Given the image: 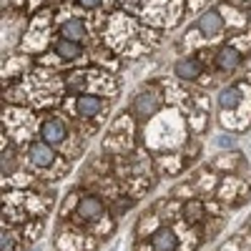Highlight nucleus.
Instances as JSON below:
<instances>
[{
    "label": "nucleus",
    "instance_id": "1",
    "mask_svg": "<svg viewBox=\"0 0 251 251\" xmlns=\"http://www.w3.org/2000/svg\"><path fill=\"white\" fill-rule=\"evenodd\" d=\"M158 106H161V100H158L156 93L141 91V93L136 96V100H133V113L141 116V118H151V116L158 111Z\"/></svg>",
    "mask_w": 251,
    "mask_h": 251
},
{
    "label": "nucleus",
    "instance_id": "16",
    "mask_svg": "<svg viewBox=\"0 0 251 251\" xmlns=\"http://www.w3.org/2000/svg\"><path fill=\"white\" fill-rule=\"evenodd\" d=\"M10 3H15V5H23V0H10Z\"/></svg>",
    "mask_w": 251,
    "mask_h": 251
},
{
    "label": "nucleus",
    "instance_id": "3",
    "mask_svg": "<svg viewBox=\"0 0 251 251\" xmlns=\"http://www.w3.org/2000/svg\"><path fill=\"white\" fill-rule=\"evenodd\" d=\"M199 30L206 33L208 38H214L224 30V18L219 10H203L201 18H199Z\"/></svg>",
    "mask_w": 251,
    "mask_h": 251
},
{
    "label": "nucleus",
    "instance_id": "2",
    "mask_svg": "<svg viewBox=\"0 0 251 251\" xmlns=\"http://www.w3.org/2000/svg\"><path fill=\"white\" fill-rule=\"evenodd\" d=\"M75 111L80 118H96L103 111V100L98 96H91V93H80L75 98Z\"/></svg>",
    "mask_w": 251,
    "mask_h": 251
},
{
    "label": "nucleus",
    "instance_id": "4",
    "mask_svg": "<svg viewBox=\"0 0 251 251\" xmlns=\"http://www.w3.org/2000/svg\"><path fill=\"white\" fill-rule=\"evenodd\" d=\"M40 138H43L46 143L55 146L60 143L63 138H66V126H63L60 118H48L43 126H40Z\"/></svg>",
    "mask_w": 251,
    "mask_h": 251
},
{
    "label": "nucleus",
    "instance_id": "10",
    "mask_svg": "<svg viewBox=\"0 0 251 251\" xmlns=\"http://www.w3.org/2000/svg\"><path fill=\"white\" fill-rule=\"evenodd\" d=\"M174 73H176L178 78H183V80H194V78L201 75V63H199L196 58L178 60V63H176V68H174Z\"/></svg>",
    "mask_w": 251,
    "mask_h": 251
},
{
    "label": "nucleus",
    "instance_id": "5",
    "mask_svg": "<svg viewBox=\"0 0 251 251\" xmlns=\"http://www.w3.org/2000/svg\"><path fill=\"white\" fill-rule=\"evenodd\" d=\"M30 161L38 166V169H48V166L55 161V153L50 149V143H46V141L33 143L30 146Z\"/></svg>",
    "mask_w": 251,
    "mask_h": 251
},
{
    "label": "nucleus",
    "instance_id": "17",
    "mask_svg": "<svg viewBox=\"0 0 251 251\" xmlns=\"http://www.w3.org/2000/svg\"><path fill=\"white\" fill-rule=\"evenodd\" d=\"M35 3H38V0H33V5H35Z\"/></svg>",
    "mask_w": 251,
    "mask_h": 251
},
{
    "label": "nucleus",
    "instance_id": "11",
    "mask_svg": "<svg viewBox=\"0 0 251 251\" xmlns=\"http://www.w3.org/2000/svg\"><path fill=\"white\" fill-rule=\"evenodd\" d=\"M55 55H60L63 60H75V58L83 55V48H80V43H75V40L60 38L55 43Z\"/></svg>",
    "mask_w": 251,
    "mask_h": 251
},
{
    "label": "nucleus",
    "instance_id": "8",
    "mask_svg": "<svg viewBox=\"0 0 251 251\" xmlns=\"http://www.w3.org/2000/svg\"><path fill=\"white\" fill-rule=\"evenodd\" d=\"M75 214H78L80 219H88V221H93V219L103 216V203H100L96 196H83V199L78 201Z\"/></svg>",
    "mask_w": 251,
    "mask_h": 251
},
{
    "label": "nucleus",
    "instance_id": "14",
    "mask_svg": "<svg viewBox=\"0 0 251 251\" xmlns=\"http://www.w3.org/2000/svg\"><path fill=\"white\" fill-rule=\"evenodd\" d=\"M78 5L86 8V10H96V8L103 5V0H78Z\"/></svg>",
    "mask_w": 251,
    "mask_h": 251
},
{
    "label": "nucleus",
    "instance_id": "9",
    "mask_svg": "<svg viewBox=\"0 0 251 251\" xmlns=\"http://www.w3.org/2000/svg\"><path fill=\"white\" fill-rule=\"evenodd\" d=\"M60 38H68V40H75V43H83L86 40V23L78 18H71L63 23L60 28Z\"/></svg>",
    "mask_w": 251,
    "mask_h": 251
},
{
    "label": "nucleus",
    "instance_id": "7",
    "mask_svg": "<svg viewBox=\"0 0 251 251\" xmlns=\"http://www.w3.org/2000/svg\"><path fill=\"white\" fill-rule=\"evenodd\" d=\"M216 66L221 71H236L241 66V53L234 48V46H224L219 53H216Z\"/></svg>",
    "mask_w": 251,
    "mask_h": 251
},
{
    "label": "nucleus",
    "instance_id": "13",
    "mask_svg": "<svg viewBox=\"0 0 251 251\" xmlns=\"http://www.w3.org/2000/svg\"><path fill=\"white\" fill-rule=\"evenodd\" d=\"M221 149H231V146L236 143V138L234 136H228V133H224V136H219V141H216Z\"/></svg>",
    "mask_w": 251,
    "mask_h": 251
},
{
    "label": "nucleus",
    "instance_id": "6",
    "mask_svg": "<svg viewBox=\"0 0 251 251\" xmlns=\"http://www.w3.org/2000/svg\"><path fill=\"white\" fill-rule=\"evenodd\" d=\"M241 100H244V88L241 86H228V88H224L219 93V106H221L224 113L226 111H236L241 106Z\"/></svg>",
    "mask_w": 251,
    "mask_h": 251
},
{
    "label": "nucleus",
    "instance_id": "12",
    "mask_svg": "<svg viewBox=\"0 0 251 251\" xmlns=\"http://www.w3.org/2000/svg\"><path fill=\"white\" fill-rule=\"evenodd\" d=\"M151 244L156 251H174L176 249V234L171 228H158V231L151 236Z\"/></svg>",
    "mask_w": 251,
    "mask_h": 251
},
{
    "label": "nucleus",
    "instance_id": "15",
    "mask_svg": "<svg viewBox=\"0 0 251 251\" xmlns=\"http://www.w3.org/2000/svg\"><path fill=\"white\" fill-rule=\"evenodd\" d=\"M221 251H236V244H228V246H224Z\"/></svg>",
    "mask_w": 251,
    "mask_h": 251
}]
</instances>
